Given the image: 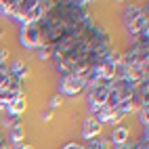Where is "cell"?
Here are the masks:
<instances>
[{
	"label": "cell",
	"instance_id": "12",
	"mask_svg": "<svg viewBox=\"0 0 149 149\" xmlns=\"http://www.w3.org/2000/svg\"><path fill=\"white\" fill-rule=\"evenodd\" d=\"M8 72H11L17 80H25V78L29 76V65L25 63V61H21V59H13L11 61V65H8Z\"/></svg>",
	"mask_w": 149,
	"mask_h": 149
},
{
	"label": "cell",
	"instance_id": "5",
	"mask_svg": "<svg viewBox=\"0 0 149 149\" xmlns=\"http://www.w3.org/2000/svg\"><path fill=\"white\" fill-rule=\"evenodd\" d=\"M122 21L126 27V34L130 36V40L136 36H141L149 32V21H147V6H139V4H128L122 11Z\"/></svg>",
	"mask_w": 149,
	"mask_h": 149
},
{
	"label": "cell",
	"instance_id": "4",
	"mask_svg": "<svg viewBox=\"0 0 149 149\" xmlns=\"http://www.w3.org/2000/svg\"><path fill=\"white\" fill-rule=\"evenodd\" d=\"M132 93H134V84L128 82L122 76H116L111 80V88H109L107 101L99 111H113V109L122 107L126 103H132Z\"/></svg>",
	"mask_w": 149,
	"mask_h": 149
},
{
	"label": "cell",
	"instance_id": "10",
	"mask_svg": "<svg viewBox=\"0 0 149 149\" xmlns=\"http://www.w3.org/2000/svg\"><path fill=\"white\" fill-rule=\"evenodd\" d=\"M8 139H11L13 145L23 143V139H25V128H23V124H21L19 118H15L13 122H8Z\"/></svg>",
	"mask_w": 149,
	"mask_h": 149
},
{
	"label": "cell",
	"instance_id": "13",
	"mask_svg": "<svg viewBox=\"0 0 149 149\" xmlns=\"http://www.w3.org/2000/svg\"><path fill=\"white\" fill-rule=\"evenodd\" d=\"M130 136V130L128 128H124V126H113L111 128V134H109V145H122L126 139Z\"/></svg>",
	"mask_w": 149,
	"mask_h": 149
},
{
	"label": "cell",
	"instance_id": "18",
	"mask_svg": "<svg viewBox=\"0 0 149 149\" xmlns=\"http://www.w3.org/2000/svg\"><path fill=\"white\" fill-rule=\"evenodd\" d=\"M134 145H136V139H130V136H128L122 145H113V149H134Z\"/></svg>",
	"mask_w": 149,
	"mask_h": 149
},
{
	"label": "cell",
	"instance_id": "11",
	"mask_svg": "<svg viewBox=\"0 0 149 149\" xmlns=\"http://www.w3.org/2000/svg\"><path fill=\"white\" fill-rule=\"evenodd\" d=\"M25 109H27V99H25V95H21V97H17L15 101L8 103V105L4 107V111L15 120V118H19V116L25 111Z\"/></svg>",
	"mask_w": 149,
	"mask_h": 149
},
{
	"label": "cell",
	"instance_id": "6",
	"mask_svg": "<svg viewBox=\"0 0 149 149\" xmlns=\"http://www.w3.org/2000/svg\"><path fill=\"white\" fill-rule=\"evenodd\" d=\"M109 88H111V82L109 80H97L91 86L86 88V99H88V111L91 116H95L99 109H101L107 101V95H109Z\"/></svg>",
	"mask_w": 149,
	"mask_h": 149
},
{
	"label": "cell",
	"instance_id": "14",
	"mask_svg": "<svg viewBox=\"0 0 149 149\" xmlns=\"http://www.w3.org/2000/svg\"><path fill=\"white\" fill-rule=\"evenodd\" d=\"M82 147H84V149H109V141H107L105 136L99 134V136H95V139H88Z\"/></svg>",
	"mask_w": 149,
	"mask_h": 149
},
{
	"label": "cell",
	"instance_id": "9",
	"mask_svg": "<svg viewBox=\"0 0 149 149\" xmlns=\"http://www.w3.org/2000/svg\"><path fill=\"white\" fill-rule=\"evenodd\" d=\"M101 128H103V126L99 124L93 116H88L86 120L82 122V130H80V134H82V139H86V141H88V139H95V136L101 134Z\"/></svg>",
	"mask_w": 149,
	"mask_h": 149
},
{
	"label": "cell",
	"instance_id": "3",
	"mask_svg": "<svg viewBox=\"0 0 149 149\" xmlns=\"http://www.w3.org/2000/svg\"><path fill=\"white\" fill-rule=\"evenodd\" d=\"M51 0H13V2H2L0 0V15L6 19H15L19 25H32L40 21V17L51 8Z\"/></svg>",
	"mask_w": 149,
	"mask_h": 149
},
{
	"label": "cell",
	"instance_id": "2",
	"mask_svg": "<svg viewBox=\"0 0 149 149\" xmlns=\"http://www.w3.org/2000/svg\"><path fill=\"white\" fill-rule=\"evenodd\" d=\"M91 11L88 2H76V0H63V2H53L51 8L36 21V29L40 36L42 46H53L61 40L63 36L74 32L82 23L91 21Z\"/></svg>",
	"mask_w": 149,
	"mask_h": 149
},
{
	"label": "cell",
	"instance_id": "20",
	"mask_svg": "<svg viewBox=\"0 0 149 149\" xmlns=\"http://www.w3.org/2000/svg\"><path fill=\"white\" fill-rule=\"evenodd\" d=\"M0 149H11V143H8L6 134L2 132V128H0Z\"/></svg>",
	"mask_w": 149,
	"mask_h": 149
},
{
	"label": "cell",
	"instance_id": "21",
	"mask_svg": "<svg viewBox=\"0 0 149 149\" xmlns=\"http://www.w3.org/2000/svg\"><path fill=\"white\" fill-rule=\"evenodd\" d=\"M61 149H84L82 147V143H76V141H69V143H65Z\"/></svg>",
	"mask_w": 149,
	"mask_h": 149
},
{
	"label": "cell",
	"instance_id": "17",
	"mask_svg": "<svg viewBox=\"0 0 149 149\" xmlns=\"http://www.w3.org/2000/svg\"><path fill=\"white\" fill-rule=\"evenodd\" d=\"M134 149H149V136H147V132H145L143 136H139V139H136Z\"/></svg>",
	"mask_w": 149,
	"mask_h": 149
},
{
	"label": "cell",
	"instance_id": "16",
	"mask_svg": "<svg viewBox=\"0 0 149 149\" xmlns=\"http://www.w3.org/2000/svg\"><path fill=\"white\" fill-rule=\"evenodd\" d=\"M36 59L38 61H46V59H51V46H40V48H36Z\"/></svg>",
	"mask_w": 149,
	"mask_h": 149
},
{
	"label": "cell",
	"instance_id": "7",
	"mask_svg": "<svg viewBox=\"0 0 149 149\" xmlns=\"http://www.w3.org/2000/svg\"><path fill=\"white\" fill-rule=\"evenodd\" d=\"M88 84L84 80V76H78V74H67L59 78V84H57V95L59 97H78L82 91H86Z\"/></svg>",
	"mask_w": 149,
	"mask_h": 149
},
{
	"label": "cell",
	"instance_id": "24",
	"mask_svg": "<svg viewBox=\"0 0 149 149\" xmlns=\"http://www.w3.org/2000/svg\"><path fill=\"white\" fill-rule=\"evenodd\" d=\"M13 149H34V145H27V143H17V145H13Z\"/></svg>",
	"mask_w": 149,
	"mask_h": 149
},
{
	"label": "cell",
	"instance_id": "8",
	"mask_svg": "<svg viewBox=\"0 0 149 149\" xmlns=\"http://www.w3.org/2000/svg\"><path fill=\"white\" fill-rule=\"evenodd\" d=\"M19 44L27 51H36V48H40L42 42H40V36H38V29L36 25H23L19 29Z\"/></svg>",
	"mask_w": 149,
	"mask_h": 149
},
{
	"label": "cell",
	"instance_id": "1",
	"mask_svg": "<svg viewBox=\"0 0 149 149\" xmlns=\"http://www.w3.org/2000/svg\"><path fill=\"white\" fill-rule=\"evenodd\" d=\"M111 38L105 29L91 21L82 23L74 32L63 36L57 44L51 46V59L55 69L61 76L78 74L82 76L93 67L101 65V61L111 53Z\"/></svg>",
	"mask_w": 149,
	"mask_h": 149
},
{
	"label": "cell",
	"instance_id": "19",
	"mask_svg": "<svg viewBox=\"0 0 149 149\" xmlns=\"http://www.w3.org/2000/svg\"><path fill=\"white\" fill-rule=\"evenodd\" d=\"M57 107H61V97H59V95H55L51 101H48V109H51V111L57 109Z\"/></svg>",
	"mask_w": 149,
	"mask_h": 149
},
{
	"label": "cell",
	"instance_id": "15",
	"mask_svg": "<svg viewBox=\"0 0 149 149\" xmlns=\"http://www.w3.org/2000/svg\"><path fill=\"white\" fill-rule=\"evenodd\" d=\"M136 111H139V122H141V126L147 130V113H149V103H143L141 107H136Z\"/></svg>",
	"mask_w": 149,
	"mask_h": 149
},
{
	"label": "cell",
	"instance_id": "23",
	"mask_svg": "<svg viewBox=\"0 0 149 149\" xmlns=\"http://www.w3.org/2000/svg\"><path fill=\"white\" fill-rule=\"evenodd\" d=\"M6 59H8V51L6 48H0V65L6 63Z\"/></svg>",
	"mask_w": 149,
	"mask_h": 149
},
{
	"label": "cell",
	"instance_id": "22",
	"mask_svg": "<svg viewBox=\"0 0 149 149\" xmlns=\"http://www.w3.org/2000/svg\"><path fill=\"white\" fill-rule=\"evenodd\" d=\"M40 118H42V122H48L53 118V111H51V109H44V111L40 113Z\"/></svg>",
	"mask_w": 149,
	"mask_h": 149
}]
</instances>
